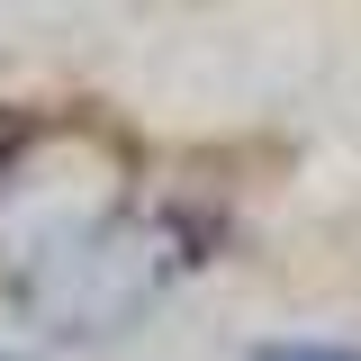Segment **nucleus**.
Instances as JSON below:
<instances>
[{"instance_id": "f03ea898", "label": "nucleus", "mask_w": 361, "mask_h": 361, "mask_svg": "<svg viewBox=\"0 0 361 361\" xmlns=\"http://www.w3.org/2000/svg\"><path fill=\"white\" fill-rule=\"evenodd\" d=\"M253 361H361V353H343V343H262Z\"/></svg>"}, {"instance_id": "7ed1b4c3", "label": "nucleus", "mask_w": 361, "mask_h": 361, "mask_svg": "<svg viewBox=\"0 0 361 361\" xmlns=\"http://www.w3.org/2000/svg\"><path fill=\"white\" fill-rule=\"evenodd\" d=\"M0 361H27V353H0Z\"/></svg>"}, {"instance_id": "f257e3e1", "label": "nucleus", "mask_w": 361, "mask_h": 361, "mask_svg": "<svg viewBox=\"0 0 361 361\" xmlns=\"http://www.w3.org/2000/svg\"><path fill=\"white\" fill-rule=\"evenodd\" d=\"M199 235L180 217H154V226H99V235H82V244H63L54 253V271L63 280H45L37 298L54 316H73L82 334H99V325H118L127 307H145L163 280H180V271L199 262L190 253Z\"/></svg>"}]
</instances>
